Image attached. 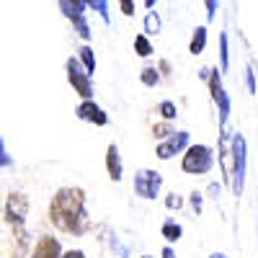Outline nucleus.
<instances>
[{
	"label": "nucleus",
	"instance_id": "f257e3e1",
	"mask_svg": "<svg viewBox=\"0 0 258 258\" xmlns=\"http://www.w3.org/2000/svg\"><path fill=\"white\" fill-rule=\"evenodd\" d=\"M49 220L57 230L83 235L88 230V214H85V191L78 186L59 188L49 202Z\"/></svg>",
	"mask_w": 258,
	"mask_h": 258
},
{
	"label": "nucleus",
	"instance_id": "f03ea898",
	"mask_svg": "<svg viewBox=\"0 0 258 258\" xmlns=\"http://www.w3.org/2000/svg\"><path fill=\"white\" fill-rule=\"evenodd\" d=\"M181 168H183V173H188V176H207L209 170L214 168V150L209 145H202V142L191 145L183 153Z\"/></svg>",
	"mask_w": 258,
	"mask_h": 258
},
{
	"label": "nucleus",
	"instance_id": "7ed1b4c3",
	"mask_svg": "<svg viewBox=\"0 0 258 258\" xmlns=\"http://www.w3.org/2000/svg\"><path fill=\"white\" fill-rule=\"evenodd\" d=\"M64 70H68V83L73 85V91L83 98L88 101L93 98V83H91V73L83 68V62L78 57H70L68 62H64Z\"/></svg>",
	"mask_w": 258,
	"mask_h": 258
},
{
	"label": "nucleus",
	"instance_id": "20e7f679",
	"mask_svg": "<svg viewBox=\"0 0 258 258\" xmlns=\"http://www.w3.org/2000/svg\"><path fill=\"white\" fill-rule=\"evenodd\" d=\"M132 188L142 199H155L160 194V188H163V176L158 173V170H153V168H140L135 173Z\"/></svg>",
	"mask_w": 258,
	"mask_h": 258
},
{
	"label": "nucleus",
	"instance_id": "39448f33",
	"mask_svg": "<svg viewBox=\"0 0 258 258\" xmlns=\"http://www.w3.org/2000/svg\"><path fill=\"white\" fill-rule=\"evenodd\" d=\"M232 153H235V176H232V194L240 197L245 183V168H248V145L243 135L232 137Z\"/></svg>",
	"mask_w": 258,
	"mask_h": 258
},
{
	"label": "nucleus",
	"instance_id": "423d86ee",
	"mask_svg": "<svg viewBox=\"0 0 258 258\" xmlns=\"http://www.w3.org/2000/svg\"><path fill=\"white\" fill-rule=\"evenodd\" d=\"M26 214H29V197L21 191H8L6 197V209H3V217H6V225L11 227H18L26 222Z\"/></svg>",
	"mask_w": 258,
	"mask_h": 258
},
{
	"label": "nucleus",
	"instance_id": "0eeeda50",
	"mask_svg": "<svg viewBox=\"0 0 258 258\" xmlns=\"http://www.w3.org/2000/svg\"><path fill=\"white\" fill-rule=\"evenodd\" d=\"M209 93H212V101L217 103V111H220V126L225 129V124H227V119H230V96L225 93V88H222V70H217L214 68L212 73H209Z\"/></svg>",
	"mask_w": 258,
	"mask_h": 258
},
{
	"label": "nucleus",
	"instance_id": "6e6552de",
	"mask_svg": "<svg viewBox=\"0 0 258 258\" xmlns=\"http://www.w3.org/2000/svg\"><path fill=\"white\" fill-rule=\"evenodd\" d=\"M191 147V135L186 132V129H181V132H173L170 137H165L158 147H155V155L160 160H170L173 155L178 153H186V150Z\"/></svg>",
	"mask_w": 258,
	"mask_h": 258
},
{
	"label": "nucleus",
	"instance_id": "1a4fd4ad",
	"mask_svg": "<svg viewBox=\"0 0 258 258\" xmlns=\"http://www.w3.org/2000/svg\"><path fill=\"white\" fill-rule=\"evenodd\" d=\"M75 116H78L80 121H88V124H96V126H106V124H109V114H106L93 98L80 101L78 109H75Z\"/></svg>",
	"mask_w": 258,
	"mask_h": 258
},
{
	"label": "nucleus",
	"instance_id": "9d476101",
	"mask_svg": "<svg viewBox=\"0 0 258 258\" xmlns=\"http://www.w3.org/2000/svg\"><path fill=\"white\" fill-rule=\"evenodd\" d=\"M59 8H62V13L68 16L70 21H73V26H75V31L80 34V39H85L88 41L91 39V26H88V21H85V11H80V8H75L70 0H59Z\"/></svg>",
	"mask_w": 258,
	"mask_h": 258
},
{
	"label": "nucleus",
	"instance_id": "9b49d317",
	"mask_svg": "<svg viewBox=\"0 0 258 258\" xmlns=\"http://www.w3.org/2000/svg\"><path fill=\"white\" fill-rule=\"evenodd\" d=\"M31 258H62L59 240L52 238V235H41L34 245V250H31Z\"/></svg>",
	"mask_w": 258,
	"mask_h": 258
},
{
	"label": "nucleus",
	"instance_id": "f8f14e48",
	"mask_svg": "<svg viewBox=\"0 0 258 258\" xmlns=\"http://www.w3.org/2000/svg\"><path fill=\"white\" fill-rule=\"evenodd\" d=\"M106 173L114 183H119L124 178V163H121V155H119V147L111 142L106 147Z\"/></svg>",
	"mask_w": 258,
	"mask_h": 258
},
{
	"label": "nucleus",
	"instance_id": "ddd939ff",
	"mask_svg": "<svg viewBox=\"0 0 258 258\" xmlns=\"http://www.w3.org/2000/svg\"><path fill=\"white\" fill-rule=\"evenodd\" d=\"M160 235L165 238L168 245H170V243H178V240H181V235H183V227H181L176 220H165L163 227H160Z\"/></svg>",
	"mask_w": 258,
	"mask_h": 258
},
{
	"label": "nucleus",
	"instance_id": "4468645a",
	"mask_svg": "<svg viewBox=\"0 0 258 258\" xmlns=\"http://www.w3.org/2000/svg\"><path fill=\"white\" fill-rule=\"evenodd\" d=\"M204 47H207V26H197L194 29V36H191V44H188V52L197 57V54H202L204 52Z\"/></svg>",
	"mask_w": 258,
	"mask_h": 258
},
{
	"label": "nucleus",
	"instance_id": "2eb2a0df",
	"mask_svg": "<svg viewBox=\"0 0 258 258\" xmlns=\"http://www.w3.org/2000/svg\"><path fill=\"white\" fill-rule=\"evenodd\" d=\"M78 59L83 62V68L88 70L91 75L96 73V54H93V49H91L88 44H83V47L78 49Z\"/></svg>",
	"mask_w": 258,
	"mask_h": 258
},
{
	"label": "nucleus",
	"instance_id": "dca6fc26",
	"mask_svg": "<svg viewBox=\"0 0 258 258\" xmlns=\"http://www.w3.org/2000/svg\"><path fill=\"white\" fill-rule=\"evenodd\" d=\"M220 70H230V44H227V34H220Z\"/></svg>",
	"mask_w": 258,
	"mask_h": 258
},
{
	"label": "nucleus",
	"instance_id": "f3484780",
	"mask_svg": "<svg viewBox=\"0 0 258 258\" xmlns=\"http://www.w3.org/2000/svg\"><path fill=\"white\" fill-rule=\"evenodd\" d=\"M135 52H137L140 57H150V54H153V44H150L147 34H137V36H135Z\"/></svg>",
	"mask_w": 258,
	"mask_h": 258
},
{
	"label": "nucleus",
	"instance_id": "a211bd4d",
	"mask_svg": "<svg viewBox=\"0 0 258 258\" xmlns=\"http://www.w3.org/2000/svg\"><path fill=\"white\" fill-rule=\"evenodd\" d=\"M160 31V16L155 13V11H150L147 16H145V34L147 36H155Z\"/></svg>",
	"mask_w": 258,
	"mask_h": 258
},
{
	"label": "nucleus",
	"instance_id": "6ab92c4d",
	"mask_svg": "<svg viewBox=\"0 0 258 258\" xmlns=\"http://www.w3.org/2000/svg\"><path fill=\"white\" fill-rule=\"evenodd\" d=\"M140 80H142V85H147V88H155V85L160 83L158 68H142V73H140Z\"/></svg>",
	"mask_w": 258,
	"mask_h": 258
},
{
	"label": "nucleus",
	"instance_id": "aec40b11",
	"mask_svg": "<svg viewBox=\"0 0 258 258\" xmlns=\"http://www.w3.org/2000/svg\"><path fill=\"white\" fill-rule=\"evenodd\" d=\"M158 114H160L165 121H173V119L178 116V109H176L173 101H160V103H158Z\"/></svg>",
	"mask_w": 258,
	"mask_h": 258
},
{
	"label": "nucleus",
	"instance_id": "412c9836",
	"mask_svg": "<svg viewBox=\"0 0 258 258\" xmlns=\"http://www.w3.org/2000/svg\"><path fill=\"white\" fill-rule=\"evenodd\" d=\"M91 8L109 24V0H91Z\"/></svg>",
	"mask_w": 258,
	"mask_h": 258
},
{
	"label": "nucleus",
	"instance_id": "4be33fe9",
	"mask_svg": "<svg viewBox=\"0 0 258 258\" xmlns=\"http://www.w3.org/2000/svg\"><path fill=\"white\" fill-rule=\"evenodd\" d=\"M165 207L168 209H181L183 207V197H178V194H168V197H165Z\"/></svg>",
	"mask_w": 258,
	"mask_h": 258
},
{
	"label": "nucleus",
	"instance_id": "5701e85b",
	"mask_svg": "<svg viewBox=\"0 0 258 258\" xmlns=\"http://www.w3.org/2000/svg\"><path fill=\"white\" fill-rule=\"evenodd\" d=\"M245 83H248V91H250V93H258V85H255V73H253V68H248V70H245Z\"/></svg>",
	"mask_w": 258,
	"mask_h": 258
},
{
	"label": "nucleus",
	"instance_id": "b1692460",
	"mask_svg": "<svg viewBox=\"0 0 258 258\" xmlns=\"http://www.w3.org/2000/svg\"><path fill=\"white\" fill-rule=\"evenodd\" d=\"M217 3H220V0H204V6H207V21H214V16H217Z\"/></svg>",
	"mask_w": 258,
	"mask_h": 258
},
{
	"label": "nucleus",
	"instance_id": "393cba45",
	"mask_svg": "<svg viewBox=\"0 0 258 258\" xmlns=\"http://www.w3.org/2000/svg\"><path fill=\"white\" fill-rule=\"evenodd\" d=\"M170 135H173V129H170L168 124H158V126H155V137L165 140V137H170Z\"/></svg>",
	"mask_w": 258,
	"mask_h": 258
},
{
	"label": "nucleus",
	"instance_id": "a878e982",
	"mask_svg": "<svg viewBox=\"0 0 258 258\" xmlns=\"http://www.w3.org/2000/svg\"><path fill=\"white\" fill-rule=\"evenodd\" d=\"M124 16H135V0H119Z\"/></svg>",
	"mask_w": 258,
	"mask_h": 258
},
{
	"label": "nucleus",
	"instance_id": "bb28decb",
	"mask_svg": "<svg viewBox=\"0 0 258 258\" xmlns=\"http://www.w3.org/2000/svg\"><path fill=\"white\" fill-rule=\"evenodd\" d=\"M191 209L197 212V214L202 212V194H199V191H194V194H191Z\"/></svg>",
	"mask_w": 258,
	"mask_h": 258
},
{
	"label": "nucleus",
	"instance_id": "cd10ccee",
	"mask_svg": "<svg viewBox=\"0 0 258 258\" xmlns=\"http://www.w3.org/2000/svg\"><path fill=\"white\" fill-rule=\"evenodd\" d=\"M62 258H85V253L83 250H64Z\"/></svg>",
	"mask_w": 258,
	"mask_h": 258
},
{
	"label": "nucleus",
	"instance_id": "c85d7f7f",
	"mask_svg": "<svg viewBox=\"0 0 258 258\" xmlns=\"http://www.w3.org/2000/svg\"><path fill=\"white\" fill-rule=\"evenodd\" d=\"M70 3H73L75 8H80V11H85V8H91V0H70Z\"/></svg>",
	"mask_w": 258,
	"mask_h": 258
},
{
	"label": "nucleus",
	"instance_id": "c756f323",
	"mask_svg": "<svg viewBox=\"0 0 258 258\" xmlns=\"http://www.w3.org/2000/svg\"><path fill=\"white\" fill-rule=\"evenodd\" d=\"M160 255H163V258H176V253H173V248H170V245H165Z\"/></svg>",
	"mask_w": 258,
	"mask_h": 258
},
{
	"label": "nucleus",
	"instance_id": "7c9ffc66",
	"mask_svg": "<svg viewBox=\"0 0 258 258\" xmlns=\"http://www.w3.org/2000/svg\"><path fill=\"white\" fill-rule=\"evenodd\" d=\"M0 147H3V168H8V153H6V142H0Z\"/></svg>",
	"mask_w": 258,
	"mask_h": 258
},
{
	"label": "nucleus",
	"instance_id": "2f4dec72",
	"mask_svg": "<svg viewBox=\"0 0 258 258\" xmlns=\"http://www.w3.org/2000/svg\"><path fill=\"white\" fill-rule=\"evenodd\" d=\"M155 3H158V0H145V8L153 11V8H155Z\"/></svg>",
	"mask_w": 258,
	"mask_h": 258
},
{
	"label": "nucleus",
	"instance_id": "473e14b6",
	"mask_svg": "<svg viewBox=\"0 0 258 258\" xmlns=\"http://www.w3.org/2000/svg\"><path fill=\"white\" fill-rule=\"evenodd\" d=\"M209 258H227V255H225V253H212Z\"/></svg>",
	"mask_w": 258,
	"mask_h": 258
},
{
	"label": "nucleus",
	"instance_id": "72a5a7b5",
	"mask_svg": "<svg viewBox=\"0 0 258 258\" xmlns=\"http://www.w3.org/2000/svg\"><path fill=\"white\" fill-rule=\"evenodd\" d=\"M142 258H153V255H142Z\"/></svg>",
	"mask_w": 258,
	"mask_h": 258
}]
</instances>
